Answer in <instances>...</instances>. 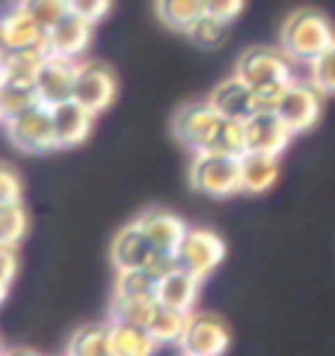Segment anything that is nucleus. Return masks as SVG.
Returning <instances> with one entry per match:
<instances>
[{"label": "nucleus", "mask_w": 335, "mask_h": 356, "mask_svg": "<svg viewBox=\"0 0 335 356\" xmlns=\"http://www.w3.org/2000/svg\"><path fill=\"white\" fill-rule=\"evenodd\" d=\"M335 44V27L332 21L311 6H300L282 24V51L291 60L311 63L318 60L323 51Z\"/></svg>", "instance_id": "nucleus-1"}, {"label": "nucleus", "mask_w": 335, "mask_h": 356, "mask_svg": "<svg viewBox=\"0 0 335 356\" xmlns=\"http://www.w3.org/2000/svg\"><path fill=\"white\" fill-rule=\"evenodd\" d=\"M190 187L211 199H229L240 193V158H229V154L217 152H193Z\"/></svg>", "instance_id": "nucleus-2"}, {"label": "nucleus", "mask_w": 335, "mask_h": 356, "mask_svg": "<svg viewBox=\"0 0 335 356\" xmlns=\"http://www.w3.org/2000/svg\"><path fill=\"white\" fill-rule=\"evenodd\" d=\"M6 137L15 149L27 152V154H42L57 149V140H54V119H51V107L48 104H33L24 113H18L13 119L3 122Z\"/></svg>", "instance_id": "nucleus-3"}, {"label": "nucleus", "mask_w": 335, "mask_h": 356, "mask_svg": "<svg viewBox=\"0 0 335 356\" xmlns=\"http://www.w3.org/2000/svg\"><path fill=\"white\" fill-rule=\"evenodd\" d=\"M226 259V241L211 229H187L181 247L175 250V261L181 270L205 280Z\"/></svg>", "instance_id": "nucleus-4"}, {"label": "nucleus", "mask_w": 335, "mask_h": 356, "mask_svg": "<svg viewBox=\"0 0 335 356\" xmlns=\"http://www.w3.org/2000/svg\"><path fill=\"white\" fill-rule=\"evenodd\" d=\"M220 122H222V116L217 113L208 98L205 102H190V104H181L175 110L172 137L190 152H202V149H208V143L214 137Z\"/></svg>", "instance_id": "nucleus-5"}, {"label": "nucleus", "mask_w": 335, "mask_h": 356, "mask_svg": "<svg viewBox=\"0 0 335 356\" xmlns=\"http://www.w3.org/2000/svg\"><path fill=\"white\" fill-rule=\"evenodd\" d=\"M231 348V330L222 318L211 312H190L181 350L184 356H226Z\"/></svg>", "instance_id": "nucleus-6"}, {"label": "nucleus", "mask_w": 335, "mask_h": 356, "mask_svg": "<svg viewBox=\"0 0 335 356\" xmlns=\"http://www.w3.org/2000/svg\"><path fill=\"white\" fill-rule=\"evenodd\" d=\"M74 102L83 104L89 113H104L116 98V74L104 63H81L77 65V81H74Z\"/></svg>", "instance_id": "nucleus-7"}, {"label": "nucleus", "mask_w": 335, "mask_h": 356, "mask_svg": "<svg viewBox=\"0 0 335 356\" xmlns=\"http://www.w3.org/2000/svg\"><path fill=\"white\" fill-rule=\"evenodd\" d=\"M234 74L243 77L250 86L273 83V81H294L291 57L279 48H250L238 57Z\"/></svg>", "instance_id": "nucleus-8"}, {"label": "nucleus", "mask_w": 335, "mask_h": 356, "mask_svg": "<svg viewBox=\"0 0 335 356\" xmlns=\"http://www.w3.org/2000/svg\"><path fill=\"white\" fill-rule=\"evenodd\" d=\"M92 27L86 18L69 13L65 18H60L54 27H48L44 33V51L48 57H63V60H81L83 54L92 44Z\"/></svg>", "instance_id": "nucleus-9"}, {"label": "nucleus", "mask_w": 335, "mask_h": 356, "mask_svg": "<svg viewBox=\"0 0 335 356\" xmlns=\"http://www.w3.org/2000/svg\"><path fill=\"white\" fill-rule=\"evenodd\" d=\"M320 110H323V95L318 89L303 81H291L276 113L285 119V125L291 128V134H303L318 125Z\"/></svg>", "instance_id": "nucleus-10"}, {"label": "nucleus", "mask_w": 335, "mask_h": 356, "mask_svg": "<svg viewBox=\"0 0 335 356\" xmlns=\"http://www.w3.org/2000/svg\"><path fill=\"white\" fill-rule=\"evenodd\" d=\"M77 60H63V57H48L36 77V92L42 104H60L69 102L74 95V81H77Z\"/></svg>", "instance_id": "nucleus-11"}, {"label": "nucleus", "mask_w": 335, "mask_h": 356, "mask_svg": "<svg viewBox=\"0 0 335 356\" xmlns=\"http://www.w3.org/2000/svg\"><path fill=\"white\" fill-rule=\"evenodd\" d=\"M291 128L285 125V119L279 113H252L247 119V149L259 154H273L279 158L288 143H291Z\"/></svg>", "instance_id": "nucleus-12"}, {"label": "nucleus", "mask_w": 335, "mask_h": 356, "mask_svg": "<svg viewBox=\"0 0 335 356\" xmlns=\"http://www.w3.org/2000/svg\"><path fill=\"white\" fill-rule=\"evenodd\" d=\"M51 119H54V140H57V149H72L81 146L92 131L95 113H89L83 104H77L74 98L69 102H60L51 107Z\"/></svg>", "instance_id": "nucleus-13"}, {"label": "nucleus", "mask_w": 335, "mask_h": 356, "mask_svg": "<svg viewBox=\"0 0 335 356\" xmlns=\"http://www.w3.org/2000/svg\"><path fill=\"white\" fill-rule=\"evenodd\" d=\"M137 222H140V229L146 232V238L152 241V247L161 252H170V255H175V250L181 247V241L187 235V222L163 208L142 211V217H137Z\"/></svg>", "instance_id": "nucleus-14"}, {"label": "nucleus", "mask_w": 335, "mask_h": 356, "mask_svg": "<svg viewBox=\"0 0 335 356\" xmlns=\"http://www.w3.org/2000/svg\"><path fill=\"white\" fill-rule=\"evenodd\" d=\"M44 30L24 6H13L0 15V36H3L6 51H24V48H44Z\"/></svg>", "instance_id": "nucleus-15"}, {"label": "nucleus", "mask_w": 335, "mask_h": 356, "mask_svg": "<svg viewBox=\"0 0 335 356\" xmlns=\"http://www.w3.org/2000/svg\"><path fill=\"white\" fill-rule=\"evenodd\" d=\"M152 252H154L152 241L146 238V232L140 229V222L133 220L116 232L113 247H110V259H113L116 270H137V267L149 264Z\"/></svg>", "instance_id": "nucleus-16"}, {"label": "nucleus", "mask_w": 335, "mask_h": 356, "mask_svg": "<svg viewBox=\"0 0 335 356\" xmlns=\"http://www.w3.org/2000/svg\"><path fill=\"white\" fill-rule=\"evenodd\" d=\"M208 102L214 104V110L222 119H250L255 113L252 104V86L243 77L231 74L226 81H220L214 86V92L208 95Z\"/></svg>", "instance_id": "nucleus-17"}, {"label": "nucleus", "mask_w": 335, "mask_h": 356, "mask_svg": "<svg viewBox=\"0 0 335 356\" xmlns=\"http://www.w3.org/2000/svg\"><path fill=\"white\" fill-rule=\"evenodd\" d=\"M199 285H202L199 276L175 267L172 273H166L163 280H158V303L178 309V312H193L196 297H199Z\"/></svg>", "instance_id": "nucleus-18"}, {"label": "nucleus", "mask_w": 335, "mask_h": 356, "mask_svg": "<svg viewBox=\"0 0 335 356\" xmlns=\"http://www.w3.org/2000/svg\"><path fill=\"white\" fill-rule=\"evenodd\" d=\"M279 181V158L247 152L240 158V193H267Z\"/></svg>", "instance_id": "nucleus-19"}, {"label": "nucleus", "mask_w": 335, "mask_h": 356, "mask_svg": "<svg viewBox=\"0 0 335 356\" xmlns=\"http://www.w3.org/2000/svg\"><path fill=\"white\" fill-rule=\"evenodd\" d=\"M65 356H116L113 353V324L110 321L83 324L72 336Z\"/></svg>", "instance_id": "nucleus-20"}, {"label": "nucleus", "mask_w": 335, "mask_h": 356, "mask_svg": "<svg viewBox=\"0 0 335 356\" xmlns=\"http://www.w3.org/2000/svg\"><path fill=\"white\" fill-rule=\"evenodd\" d=\"M44 60H48V51L44 48H24V51H6L3 60H0V77L6 81H18V83H33L36 86V77L42 72Z\"/></svg>", "instance_id": "nucleus-21"}, {"label": "nucleus", "mask_w": 335, "mask_h": 356, "mask_svg": "<svg viewBox=\"0 0 335 356\" xmlns=\"http://www.w3.org/2000/svg\"><path fill=\"white\" fill-rule=\"evenodd\" d=\"M110 324H113V321H110ZM158 348L161 344L149 332V327L113 324V353L116 356H154Z\"/></svg>", "instance_id": "nucleus-22"}, {"label": "nucleus", "mask_w": 335, "mask_h": 356, "mask_svg": "<svg viewBox=\"0 0 335 356\" xmlns=\"http://www.w3.org/2000/svg\"><path fill=\"white\" fill-rule=\"evenodd\" d=\"M202 152H217V154H229V158H243L247 149V119H222L214 137H211L208 149Z\"/></svg>", "instance_id": "nucleus-23"}, {"label": "nucleus", "mask_w": 335, "mask_h": 356, "mask_svg": "<svg viewBox=\"0 0 335 356\" xmlns=\"http://www.w3.org/2000/svg\"><path fill=\"white\" fill-rule=\"evenodd\" d=\"M158 300H142V297H116L110 300V321L113 324H133V327H149L154 312H158Z\"/></svg>", "instance_id": "nucleus-24"}, {"label": "nucleus", "mask_w": 335, "mask_h": 356, "mask_svg": "<svg viewBox=\"0 0 335 356\" xmlns=\"http://www.w3.org/2000/svg\"><path fill=\"white\" fill-rule=\"evenodd\" d=\"M33 104H39V92L33 83H18L0 77V122L13 119L18 113H24Z\"/></svg>", "instance_id": "nucleus-25"}, {"label": "nucleus", "mask_w": 335, "mask_h": 356, "mask_svg": "<svg viewBox=\"0 0 335 356\" xmlns=\"http://www.w3.org/2000/svg\"><path fill=\"white\" fill-rule=\"evenodd\" d=\"M154 13L172 30H190V24L205 15V0H154Z\"/></svg>", "instance_id": "nucleus-26"}, {"label": "nucleus", "mask_w": 335, "mask_h": 356, "mask_svg": "<svg viewBox=\"0 0 335 356\" xmlns=\"http://www.w3.org/2000/svg\"><path fill=\"white\" fill-rule=\"evenodd\" d=\"M187 324H190V312L158 306V312H154V318L149 324V332L158 339V344H181Z\"/></svg>", "instance_id": "nucleus-27"}, {"label": "nucleus", "mask_w": 335, "mask_h": 356, "mask_svg": "<svg viewBox=\"0 0 335 356\" xmlns=\"http://www.w3.org/2000/svg\"><path fill=\"white\" fill-rule=\"evenodd\" d=\"M116 297H142V300H158V280L146 273L142 267L137 270H116Z\"/></svg>", "instance_id": "nucleus-28"}, {"label": "nucleus", "mask_w": 335, "mask_h": 356, "mask_svg": "<svg viewBox=\"0 0 335 356\" xmlns=\"http://www.w3.org/2000/svg\"><path fill=\"white\" fill-rule=\"evenodd\" d=\"M229 24L231 21H222L217 15H199L193 24H190L187 36L193 44H199V48H220L222 42L229 39Z\"/></svg>", "instance_id": "nucleus-29"}, {"label": "nucleus", "mask_w": 335, "mask_h": 356, "mask_svg": "<svg viewBox=\"0 0 335 356\" xmlns=\"http://www.w3.org/2000/svg\"><path fill=\"white\" fill-rule=\"evenodd\" d=\"M27 226H30V220H27V211L21 205V199L18 202L0 205V243H15L18 247V241H24L27 235Z\"/></svg>", "instance_id": "nucleus-30"}, {"label": "nucleus", "mask_w": 335, "mask_h": 356, "mask_svg": "<svg viewBox=\"0 0 335 356\" xmlns=\"http://www.w3.org/2000/svg\"><path fill=\"white\" fill-rule=\"evenodd\" d=\"M309 83L320 95H335V44H329L318 60L309 63Z\"/></svg>", "instance_id": "nucleus-31"}, {"label": "nucleus", "mask_w": 335, "mask_h": 356, "mask_svg": "<svg viewBox=\"0 0 335 356\" xmlns=\"http://www.w3.org/2000/svg\"><path fill=\"white\" fill-rule=\"evenodd\" d=\"M18 6H24L44 30L54 27L60 18H65V15L72 13L69 0H18Z\"/></svg>", "instance_id": "nucleus-32"}, {"label": "nucleus", "mask_w": 335, "mask_h": 356, "mask_svg": "<svg viewBox=\"0 0 335 356\" xmlns=\"http://www.w3.org/2000/svg\"><path fill=\"white\" fill-rule=\"evenodd\" d=\"M291 81H273V83H261V86H252V104H255V113H276L282 98L288 92Z\"/></svg>", "instance_id": "nucleus-33"}, {"label": "nucleus", "mask_w": 335, "mask_h": 356, "mask_svg": "<svg viewBox=\"0 0 335 356\" xmlns=\"http://www.w3.org/2000/svg\"><path fill=\"white\" fill-rule=\"evenodd\" d=\"M69 3H72V13L86 18L89 24L104 21L110 15V9H113V0H69Z\"/></svg>", "instance_id": "nucleus-34"}, {"label": "nucleus", "mask_w": 335, "mask_h": 356, "mask_svg": "<svg viewBox=\"0 0 335 356\" xmlns=\"http://www.w3.org/2000/svg\"><path fill=\"white\" fill-rule=\"evenodd\" d=\"M21 193H24V184H21V175L15 172V166L0 163V205L18 202Z\"/></svg>", "instance_id": "nucleus-35"}, {"label": "nucleus", "mask_w": 335, "mask_h": 356, "mask_svg": "<svg viewBox=\"0 0 335 356\" xmlns=\"http://www.w3.org/2000/svg\"><path fill=\"white\" fill-rule=\"evenodd\" d=\"M243 6H247V0H205V13L222 21H234L243 13Z\"/></svg>", "instance_id": "nucleus-36"}, {"label": "nucleus", "mask_w": 335, "mask_h": 356, "mask_svg": "<svg viewBox=\"0 0 335 356\" xmlns=\"http://www.w3.org/2000/svg\"><path fill=\"white\" fill-rule=\"evenodd\" d=\"M18 273V250L15 243H0V280L13 282Z\"/></svg>", "instance_id": "nucleus-37"}, {"label": "nucleus", "mask_w": 335, "mask_h": 356, "mask_svg": "<svg viewBox=\"0 0 335 356\" xmlns=\"http://www.w3.org/2000/svg\"><path fill=\"white\" fill-rule=\"evenodd\" d=\"M0 356H42V353L33 348H9V350H0Z\"/></svg>", "instance_id": "nucleus-38"}, {"label": "nucleus", "mask_w": 335, "mask_h": 356, "mask_svg": "<svg viewBox=\"0 0 335 356\" xmlns=\"http://www.w3.org/2000/svg\"><path fill=\"white\" fill-rule=\"evenodd\" d=\"M9 285H13V282H3V280H0V303H3L6 294H9Z\"/></svg>", "instance_id": "nucleus-39"}, {"label": "nucleus", "mask_w": 335, "mask_h": 356, "mask_svg": "<svg viewBox=\"0 0 335 356\" xmlns=\"http://www.w3.org/2000/svg\"><path fill=\"white\" fill-rule=\"evenodd\" d=\"M3 54H6V44H3V36H0V60H3Z\"/></svg>", "instance_id": "nucleus-40"}]
</instances>
